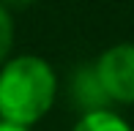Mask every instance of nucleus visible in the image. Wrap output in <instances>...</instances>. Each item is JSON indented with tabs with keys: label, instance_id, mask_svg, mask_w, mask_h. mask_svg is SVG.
<instances>
[{
	"label": "nucleus",
	"instance_id": "423d86ee",
	"mask_svg": "<svg viewBox=\"0 0 134 131\" xmlns=\"http://www.w3.org/2000/svg\"><path fill=\"white\" fill-rule=\"evenodd\" d=\"M0 3H3L8 11H25V8H30V5H36L38 0H0Z\"/></svg>",
	"mask_w": 134,
	"mask_h": 131
},
{
	"label": "nucleus",
	"instance_id": "39448f33",
	"mask_svg": "<svg viewBox=\"0 0 134 131\" xmlns=\"http://www.w3.org/2000/svg\"><path fill=\"white\" fill-rule=\"evenodd\" d=\"M11 49H14V16L0 3V66L11 57Z\"/></svg>",
	"mask_w": 134,
	"mask_h": 131
},
{
	"label": "nucleus",
	"instance_id": "f03ea898",
	"mask_svg": "<svg viewBox=\"0 0 134 131\" xmlns=\"http://www.w3.org/2000/svg\"><path fill=\"white\" fill-rule=\"evenodd\" d=\"M112 104H134V44L120 41L93 60Z\"/></svg>",
	"mask_w": 134,
	"mask_h": 131
},
{
	"label": "nucleus",
	"instance_id": "20e7f679",
	"mask_svg": "<svg viewBox=\"0 0 134 131\" xmlns=\"http://www.w3.org/2000/svg\"><path fill=\"white\" fill-rule=\"evenodd\" d=\"M71 131H131V126L112 109H99V112H85L80 115L77 126Z\"/></svg>",
	"mask_w": 134,
	"mask_h": 131
},
{
	"label": "nucleus",
	"instance_id": "7ed1b4c3",
	"mask_svg": "<svg viewBox=\"0 0 134 131\" xmlns=\"http://www.w3.org/2000/svg\"><path fill=\"white\" fill-rule=\"evenodd\" d=\"M69 93H71V101L74 106L82 112H99V109H109V96L101 85L99 74H96V66L93 63H82L80 68L71 74V82H69Z\"/></svg>",
	"mask_w": 134,
	"mask_h": 131
},
{
	"label": "nucleus",
	"instance_id": "f257e3e1",
	"mask_svg": "<svg viewBox=\"0 0 134 131\" xmlns=\"http://www.w3.org/2000/svg\"><path fill=\"white\" fill-rule=\"evenodd\" d=\"M58 74L38 55H16L0 66V120L30 128L55 106Z\"/></svg>",
	"mask_w": 134,
	"mask_h": 131
},
{
	"label": "nucleus",
	"instance_id": "0eeeda50",
	"mask_svg": "<svg viewBox=\"0 0 134 131\" xmlns=\"http://www.w3.org/2000/svg\"><path fill=\"white\" fill-rule=\"evenodd\" d=\"M0 131H30V128H22V126H14V123L0 120Z\"/></svg>",
	"mask_w": 134,
	"mask_h": 131
}]
</instances>
